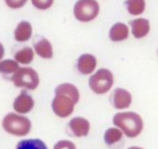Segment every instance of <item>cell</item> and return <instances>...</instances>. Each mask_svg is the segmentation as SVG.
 I'll list each match as a JSON object with an SVG mask.
<instances>
[{
	"label": "cell",
	"instance_id": "cell-1",
	"mask_svg": "<svg viewBox=\"0 0 158 149\" xmlns=\"http://www.w3.org/2000/svg\"><path fill=\"white\" fill-rule=\"evenodd\" d=\"M113 123L129 138L139 136L143 130L142 117L133 111L118 112L113 117Z\"/></svg>",
	"mask_w": 158,
	"mask_h": 149
},
{
	"label": "cell",
	"instance_id": "cell-2",
	"mask_svg": "<svg viewBox=\"0 0 158 149\" xmlns=\"http://www.w3.org/2000/svg\"><path fill=\"white\" fill-rule=\"evenodd\" d=\"M2 127L8 134L22 137L30 134L31 130V121L19 113H7L2 121Z\"/></svg>",
	"mask_w": 158,
	"mask_h": 149
},
{
	"label": "cell",
	"instance_id": "cell-3",
	"mask_svg": "<svg viewBox=\"0 0 158 149\" xmlns=\"http://www.w3.org/2000/svg\"><path fill=\"white\" fill-rule=\"evenodd\" d=\"M10 81L17 88L33 91L40 84L39 73L31 67H20L11 77Z\"/></svg>",
	"mask_w": 158,
	"mask_h": 149
},
{
	"label": "cell",
	"instance_id": "cell-4",
	"mask_svg": "<svg viewBox=\"0 0 158 149\" xmlns=\"http://www.w3.org/2000/svg\"><path fill=\"white\" fill-rule=\"evenodd\" d=\"M90 89L97 95H104L109 92L114 84V74L107 69H99L89 78Z\"/></svg>",
	"mask_w": 158,
	"mask_h": 149
},
{
	"label": "cell",
	"instance_id": "cell-5",
	"mask_svg": "<svg viewBox=\"0 0 158 149\" xmlns=\"http://www.w3.org/2000/svg\"><path fill=\"white\" fill-rule=\"evenodd\" d=\"M100 6L96 0H78L73 6V15L81 22H90L97 18Z\"/></svg>",
	"mask_w": 158,
	"mask_h": 149
},
{
	"label": "cell",
	"instance_id": "cell-6",
	"mask_svg": "<svg viewBox=\"0 0 158 149\" xmlns=\"http://www.w3.org/2000/svg\"><path fill=\"white\" fill-rule=\"evenodd\" d=\"M77 103L75 100L64 94H55V97L52 100L51 107L53 112L61 119H66L69 117L73 111L75 105Z\"/></svg>",
	"mask_w": 158,
	"mask_h": 149
},
{
	"label": "cell",
	"instance_id": "cell-7",
	"mask_svg": "<svg viewBox=\"0 0 158 149\" xmlns=\"http://www.w3.org/2000/svg\"><path fill=\"white\" fill-rule=\"evenodd\" d=\"M110 103L117 109H128L132 102L131 94L124 88H116L110 95Z\"/></svg>",
	"mask_w": 158,
	"mask_h": 149
},
{
	"label": "cell",
	"instance_id": "cell-8",
	"mask_svg": "<svg viewBox=\"0 0 158 149\" xmlns=\"http://www.w3.org/2000/svg\"><path fill=\"white\" fill-rule=\"evenodd\" d=\"M35 55L43 59H51L54 57V48L52 43L44 36L37 37L32 44Z\"/></svg>",
	"mask_w": 158,
	"mask_h": 149
},
{
	"label": "cell",
	"instance_id": "cell-9",
	"mask_svg": "<svg viewBox=\"0 0 158 149\" xmlns=\"http://www.w3.org/2000/svg\"><path fill=\"white\" fill-rule=\"evenodd\" d=\"M13 109L19 114H27L31 112L34 107V100L26 91H22L13 102Z\"/></svg>",
	"mask_w": 158,
	"mask_h": 149
},
{
	"label": "cell",
	"instance_id": "cell-10",
	"mask_svg": "<svg viewBox=\"0 0 158 149\" xmlns=\"http://www.w3.org/2000/svg\"><path fill=\"white\" fill-rule=\"evenodd\" d=\"M69 129L71 135L75 137L87 136L90 133L91 124L88 120L82 117H75L69 122Z\"/></svg>",
	"mask_w": 158,
	"mask_h": 149
},
{
	"label": "cell",
	"instance_id": "cell-11",
	"mask_svg": "<svg viewBox=\"0 0 158 149\" xmlns=\"http://www.w3.org/2000/svg\"><path fill=\"white\" fill-rule=\"evenodd\" d=\"M97 67L96 57L89 53L82 54L77 60V70L81 75H90Z\"/></svg>",
	"mask_w": 158,
	"mask_h": 149
},
{
	"label": "cell",
	"instance_id": "cell-12",
	"mask_svg": "<svg viewBox=\"0 0 158 149\" xmlns=\"http://www.w3.org/2000/svg\"><path fill=\"white\" fill-rule=\"evenodd\" d=\"M33 28L30 21L21 20L19 21L13 32L14 40L18 43H26L32 37Z\"/></svg>",
	"mask_w": 158,
	"mask_h": 149
},
{
	"label": "cell",
	"instance_id": "cell-13",
	"mask_svg": "<svg viewBox=\"0 0 158 149\" xmlns=\"http://www.w3.org/2000/svg\"><path fill=\"white\" fill-rule=\"evenodd\" d=\"M131 27V33L136 39H142L147 36L150 32V21L144 18H138L130 22Z\"/></svg>",
	"mask_w": 158,
	"mask_h": 149
},
{
	"label": "cell",
	"instance_id": "cell-14",
	"mask_svg": "<svg viewBox=\"0 0 158 149\" xmlns=\"http://www.w3.org/2000/svg\"><path fill=\"white\" fill-rule=\"evenodd\" d=\"M130 30L127 24L117 22L109 30V39L112 42H122L129 38Z\"/></svg>",
	"mask_w": 158,
	"mask_h": 149
},
{
	"label": "cell",
	"instance_id": "cell-15",
	"mask_svg": "<svg viewBox=\"0 0 158 149\" xmlns=\"http://www.w3.org/2000/svg\"><path fill=\"white\" fill-rule=\"evenodd\" d=\"M35 57V53L32 47L31 46H24L21 49L16 51L14 54V59L19 64L23 66L30 65Z\"/></svg>",
	"mask_w": 158,
	"mask_h": 149
},
{
	"label": "cell",
	"instance_id": "cell-16",
	"mask_svg": "<svg viewBox=\"0 0 158 149\" xmlns=\"http://www.w3.org/2000/svg\"><path fill=\"white\" fill-rule=\"evenodd\" d=\"M55 94H64L70 97H72L76 103L80 100V92L79 89L72 83H63L58 84L55 89Z\"/></svg>",
	"mask_w": 158,
	"mask_h": 149
},
{
	"label": "cell",
	"instance_id": "cell-17",
	"mask_svg": "<svg viewBox=\"0 0 158 149\" xmlns=\"http://www.w3.org/2000/svg\"><path fill=\"white\" fill-rule=\"evenodd\" d=\"M123 139V133L118 127H111L105 132L104 140L108 147H113L118 144Z\"/></svg>",
	"mask_w": 158,
	"mask_h": 149
},
{
	"label": "cell",
	"instance_id": "cell-18",
	"mask_svg": "<svg viewBox=\"0 0 158 149\" xmlns=\"http://www.w3.org/2000/svg\"><path fill=\"white\" fill-rule=\"evenodd\" d=\"M20 68V65L14 58H3L0 61V74L10 77Z\"/></svg>",
	"mask_w": 158,
	"mask_h": 149
},
{
	"label": "cell",
	"instance_id": "cell-19",
	"mask_svg": "<svg viewBox=\"0 0 158 149\" xmlns=\"http://www.w3.org/2000/svg\"><path fill=\"white\" fill-rule=\"evenodd\" d=\"M125 6L127 11L132 16L142 15L145 10V0H126Z\"/></svg>",
	"mask_w": 158,
	"mask_h": 149
},
{
	"label": "cell",
	"instance_id": "cell-20",
	"mask_svg": "<svg viewBox=\"0 0 158 149\" xmlns=\"http://www.w3.org/2000/svg\"><path fill=\"white\" fill-rule=\"evenodd\" d=\"M16 149H48L41 139H24L18 143Z\"/></svg>",
	"mask_w": 158,
	"mask_h": 149
},
{
	"label": "cell",
	"instance_id": "cell-21",
	"mask_svg": "<svg viewBox=\"0 0 158 149\" xmlns=\"http://www.w3.org/2000/svg\"><path fill=\"white\" fill-rule=\"evenodd\" d=\"M55 0H31V5L38 10H47L52 7Z\"/></svg>",
	"mask_w": 158,
	"mask_h": 149
},
{
	"label": "cell",
	"instance_id": "cell-22",
	"mask_svg": "<svg viewBox=\"0 0 158 149\" xmlns=\"http://www.w3.org/2000/svg\"><path fill=\"white\" fill-rule=\"evenodd\" d=\"M7 7L11 9H19L22 8L29 0H4Z\"/></svg>",
	"mask_w": 158,
	"mask_h": 149
},
{
	"label": "cell",
	"instance_id": "cell-23",
	"mask_svg": "<svg viewBox=\"0 0 158 149\" xmlns=\"http://www.w3.org/2000/svg\"><path fill=\"white\" fill-rule=\"evenodd\" d=\"M54 149H77V147L69 140H60L54 146Z\"/></svg>",
	"mask_w": 158,
	"mask_h": 149
},
{
	"label": "cell",
	"instance_id": "cell-24",
	"mask_svg": "<svg viewBox=\"0 0 158 149\" xmlns=\"http://www.w3.org/2000/svg\"><path fill=\"white\" fill-rule=\"evenodd\" d=\"M4 56H5V46L0 42V61L4 58Z\"/></svg>",
	"mask_w": 158,
	"mask_h": 149
},
{
	"label": "cell",
	"instance_id": "cell-25",
	"mask_svg": "<svg viewBox=\"0 0 158 149\" xmlns=\"http://www.w3.org/2000/svg\"><path fill=\"white\" fill-rule=\"evenodd\" d=\"M127 149H144V148L140 147H129V148H127Z\"/></svg>",
	"mask_w": 158,
	"mask_h": 149
},
{
	"label": "cell",
	"instance_id": "cell-26",
	"mask_svg": "<svg viewBox=\"0 0 158 149\" xmlns=\"http://www.w3.org/2000/svg\"><path fill=\"white\" fill-rule=\"evenodd\" d=\"M157 54H158V50H157Z\"/></svg>",
	"mask_w": 158,
	"mask_h": 149
}]
</instances>
